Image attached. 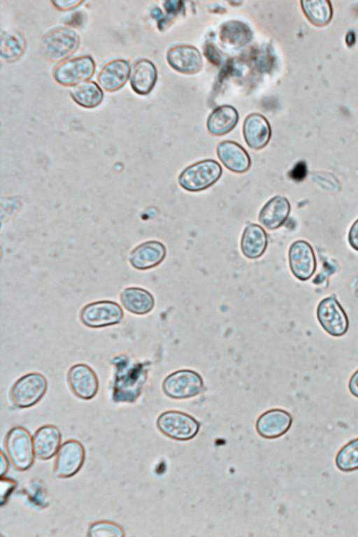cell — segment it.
I'll use <instances>...</instances> for the list:
<instances>
[{
	"label": "cell",
	"instance_id": "obj_1",
	"mask_svg": "<svg viewBox=\"0 0 358 537\" xmlns=\"http://www.w3.org/2000/svg\"><path fill=\"white\" fill-rule=\"evenodd\" d=\"M222 168L214 159H204L186 167L180 173L178 182L186 191L196 192L213 185L221 178Z\"/></svg>",
	"mask_w": 358,
	"mask_h": 537
},
{
	"label": "cell",
	"instance_id": "obj_2",
	"mask_svg": "<svg viewBox=\"0 0 358 537\" xmlns=\"http://www.w3.org/2000/svg\"><path fill=\"white\" fill-rule=\"evenodd\" d=\"M79 41V36L72 29L66 27H56L43 36L41 51L48 59L62 62L77 50Z\"/></svg>",
	"mask_w": 358,
	"mask_h": 537
},
{
	"label": "cell",
	"instance_id": "obj_3",
	"mask_svg": "<svg viewBox=\"0 0 358 537\" xmlns=\"http://www.w3.org/2000/svg\"><path fill=\"white\" fill-rule=\"evenodd\" d=\"M47 388L48 382L44 375L37 372L29 373L20 377L13 385L10 399L15 407L29 408L43 398Z\"/></svg>",
	"mask_w": 358,
	"mask_h": 537
},
{
	"label": "cell",
	"instance_id": "obj_4",
	"mask_svg": "<svg viewBox=\"0 0 358 537\" xmlns=\"http://www.w3.org/2000/svg\"><path fill=\"white\" fill-rule=\"evenodd\" d=\"M95 62L88 55L73 57L59 62L54 68L55 80L64 86H74L88 80L95 71Z\"/></svg>",
	"mask_w": 358,
	"mask_h": 537
},
{
	"label": "cell",
	"instance_id": "obj_5",
	"mask_svg": "<svg viewBox=\"0 0 358 537\" xmlns=\"http://www.w3.org/2000/svg\"><path fill=\"white\" fill-rule=\"evenodd\" d=\"M5 448L11 464L16 469L24 471L32 465L34 454L32 438L24 428L15 427L8 431Z\"/></svg>",
	"mask_w": 358,
	"mask_h": 537
},
{
	"label": "cell",
	"instance_id": "obj_6",
	"mask_svg": "<svg viewBox=\"0 0 358 537\" xmlns=\"http://www.w3.org/2000/svg\"><path fill=\"white\" fill-rule=\"evenodd\" d=\"M124 317L121 306L113 301L101 300L86 304L80 311L83 324L93 328H103L119 324Z\"/></svg>",
	"mask_w": 358,
	"mask_h": 537
},
{
	"label": "cell",
	"instance_id": "obj_7",
	"mask_svg": "<svg viewBox=\"0 0 358 537\" xmlns=\"http://www.w3.org/2000/svg\"><path fill=\"white\" fill-rule=\"evenodd\" d=\"M203 387L201 376L189 369H182L169 374L162 383L164 394L176 399L195 396L202 391Z\"/></svg>",
	"mask_w": 358,
	"mask_h": 537
},
{
	"label": "cell",
	"instance_id": "obj_8",
	"mask_svg": "<svg viewBox=\"0 0 358 537\" xmlns=\"http://www.w3.org/2000/svg\"><path fill=\"white\" fill-rule=\"evenodd\" d=\"M316 314L321 327L329 335L340 337L347 333L348 317L335 296L322 299L317 306Z\"/></svg>",
	"mask_w": 358,
	"mask_h": 537
},
{
	"label": "cell",
	"instance_id": "obj_9",
	"mask_svg": "<svg viewBox=\"0 0 358 537\" xmlns=\"http://www.w3.org/2000/svg\"><path fill=\"white\" fill-rule=\"evenodd\" d=\"M157 426L164 435L180 441L191 439L199 429V424L192 416L173 410L162 413L157 420Z\"/></svg>",
	"mask_w": 358,
	"mask_h": 537
},
{
	"label": "cell",
	"instance_id": "obj_10",
	"mask_svg": "<svg viewBox=\"0 0 358 537\" xmlns=\"http://www.w3.org/2000/svg\"><path fill=\"white\" fill-rule=\"evenodd\" d=\"M85 461V450L78 441L69 440L59 448L55 460L54 472L59 478H70L76 474Z\"/></svg>",
	"mask_w": 358,
	"mask_h": 537
},
{
	"label": "cell",
	"instance_id": "obj_11",
	"mask_svg": "<svg viewBox=\"0 0 358 537\" xmlns=\"http://www.w3.org/2000/svg\"><path fill=\"white\" fill-rule=\"evenodd\" d=\"M290 270L298 280L310 279L316 270L317 262L311 245L303 240L292 243L288 251Z\"/></svg>",
	"mask_w": 358,
	"mask_h": 537
},
{
	"label": "cell",
	"instance_id": "obj_12",
	"mask_svg": "<svg viewBox=\"0 0 358 537\" xmlns=\"http://www.w3.org/2000/svg\"><path fill=\"white\" fill-rule=\"evenodd\" d=\"M67 381L72 392L78 398L90 400L99 389V380L94 371L83 363L72 366L67 373Z\"/></svg>",
	"mask_w": 358,
	"mask_h": 537
},
{
	"label": "cell",
	"instance_id": "obj_13",
	"mask_svg": "<svg viewBox=\"0 0 358 537\" xmlns=\"http://www.w3.org/2000/svg\"><path fill=\"white\" fill-rule=\"evenodd\" d=\"M130 69L127 60L122 58L110 59L99 69L96 76L98 83L106 92L118 90L129 78Z\"/></svg>",
	"mask_w": 358,
	"mask_h": 537
},
{
	"label": "cell",
	"instance_id": "obj_14",
	"mask_svg": "<svg viewBox=\"0 0 358 537\" xmlns=\"http://www.w3.org/2000/svg\"><path fill=\"white\" fill-rule=\"evenodd\" d=\"M169 65L184 73H194L201 69L203 64L199 51L194 46L185 44L171 47L166 53Z\"/></svg>",
	"mask_w": 358,
	"mask_h": 537
},
{
	"label": "cell",
	"instance_id": "obj_15",
	"mask_svg": "<svg viewBox=\"0 0 358 537\" xmlns=\"http://www.w3.org/2000/svg\"><path fill=\"white\" fill-rule=\"evenodd\" d=\"M166 255L165 245L157 241H149L135 248L130 253L131 265L138 270H147L161 264Z\"/></svg>",
	"mask_w": 358,
	"mask_h": 537
},
{
	"label": "cell",
	"instance_id": "obj_16",
	"mask_svg": "<svg viewBox=\"0 0 358 537\" xmlns=\"http://www.w3.org/2000/svg\"><path fill=\"white\" fill-rule=\"evenodd\" d=\"M216 151L220 161L231 172L243 173L250 168L251 159L249 154L236 142L222 141L217 145Z\"/></svg>",
	"mask_w": 358,
	"mask_h": 537
},
{
	"label": "cell",
	"instance_id": "obj_17",
	"mask_svg": "<svg viewBox=\"0 0 358 537\" xmlns=\"http://www.w3.org/2000/svg\"><path fill=\"white\" fill-rule=\"evenodd\" d=\"M292 417L281 409H273L263 413L257 420L256 429L264 438H275L284 435L291 427Z\"/></svg>",
	"mask_w": 358,
	"mask_h": 537
},
{
	"label": "cell",
	"instance_id": "obj_18",
	"mask_svg": "<svg viewBox=\"0 0 358 537\" xmlns=\"http://www.w3.org/2000/svg\"><path fill=\"white\" fill-rule=\"evenodd\" d=\"M291 210L288 199L280 195L270 199L261 208L258 214V221L268 230H275L280 227L287 219Z\"/></svg>",
	"mask_w": 358,
	"mask_h": 537
},
{
	"label": "cell",
	"instance_id": "obj_19",
	"mask_svg": "<svg viewBox=\"0 0 358 537\" xmlns=\"http://www.w3.org/2000/svg\"><path fill=\"white\" fill-rule=\"evenodd\" d=\"M243 134L245 143L250 148L260 150L268 143L271 129L268 122L263 115L252 113L244 121Z\"/></svg>",
	"mask_w": 358,
	"mask_h": 537
},
{
	"label": "cell",
	"instance_id": "obj_20",
	"mask_svg": "<svg viewBox=\"0 0 358 537\" xmlns=\"http://www.w3.org/2000/svg\"><path fill=\"white\" fill-rule=\"evenodd\" d=\"M157 79V69L151 61L141 58L133 63L130 69L129 83L136 94H149L153 89Z\"/></svg>",
	"mask_w": 358,
	"mask_h": 537
},
{
	"label": "cell",
	"instance_id": "obj_21",
	"mask_svg": "<svg viewBox=\"0 0 358 537\" xmlns=\"http://www.w3.org/2000/svg\"><path fill=\"white\" fill-rule=\"evenodd\" d=\"M267 245L268 236L266 231L257 224L248 223L241 238L243 255L248 259H257L264 255Z\"/></svg>",
	"mask_w": 358,
	"mask_h": 537
},
{
	"label": "cell",
	"instance_id": "obj_22",
	"mask_svg": "<svg viewBox=\"0 0 358 537\" xmlns=\"http://www.w3.org/2000/svg\"><path fill=\"white\" fill-rule=\"evenodd\" d=\"M32 441L34 454L40 459L47 460L57 452L61 434L56 427L45 425L36 430Z\"/></svg>",
	"mask_w": 358,
	"mask_h": 537
},
{
	"label": "cell",
	"instance_id": "obj_23",
	"mask_svg": "<svg viewBox=\"0 0 358 537\" xmlns=\"http://www.w3.org/2000/svg\"><path fill=\"white\" fill-rule=\"evenodd\" d=\"M120 300L127 311L138 315L149 313L155 306L153 295L147 289L137 287L124 289Z\"/></svg>",
	"mask_w": 358,
	"mask_h": 537
},
{
	"label": "cell",
	"instance_id": "obj_24",
	"mask_svg": "<svg viewBox=\"0 0 358 537\" xmlns=\"http://www.w3.org/2000/svg\"><path fill=\"white\" fill-rule=\"evenodd\" d=\"M238 121L237 110L231 106L224 105L215 108L209 115L207 129L211 134L221 136L231 131Z\"/></svg>",
	"mask_w": 358,
	"mask_h": 537
},
{
	"label": "cell",
	"instance_id": "obj_25",
	"mask_svg": "<svg viewBox=\"0 0 358 537\" xmlns=\"http://www.w3.org/2000/svg\"><path fill=\"white\" fill-rule=\"evenodd\" d=\"M69 93L76 103L85 108L98 106L103 98L101 87L92 80H86L73 86Z\"/></svg>",
	"mask_w": 358,
	"mask_h": 537
},
{
	"label": "cell",
	"instance_id": "obj_26",
	"mask_svg": "<svg viewBox=\"0 0 358 537\" xmlns=\"http://www.w3.org/2000/svg\"><path fill=\"white\" fill-rule=\"evenodd\" d=\"M26 42L21 34L15 31H5L1 34L0 55L7 62L18 59L24 53Z\"/></svg>",
	"mask_w": 358,
	"mask_h": 537
},
{
	"label": "cell",
	"instance_id": "obj_27",
	"mask_svg": "<svg viewBox=\"0 0 358 537\" xmlns=\"http://www.w3.org/2000/svg\"><path fill=\"white\" fill-rule=\"evenodd\" d=\"M302 9L307 17L317 25H324L332 16V7L327 0H303Z\"/></svg>",
	"mask_w": 358,
	"mask_h": 537
},
{
	"label": "cell",
	"instance_id": "obj_28",
	"mask_svg": "<svg viewBox=\"0 0 358 537\" xmlns=\"http://www.w3.org/2000/svg\"><path fill=\"white\" fill-rule=\"evenodd\" d=\"M335 463L344 472L358 470V438L350 441L338 451Z\"/></svg>",
	"mask_w": 358,
	"mask_h": 537
},
{
	"label": "cell",
	"instance_id": "obj_29",
	"mask_svg": "<svg viewBox=\"0 0 358 537\" xmlns=\"http://www.w3.org/2000/svg\"><path fill=\"white\" fill-rule=\"evenodd\" d=\"M244 24L240 22H233L227 24V27L222 33V38L227 43L234 44L236 45L245 44L250 41V32L248 27H244Z\"/></svg>",
	"mask_w": 358,
	"mask_h": 537
},
{
	"label": "cell",
	"instance_id": "obj_30",
	"mask_svg": "<svg viewBox=\"0 0 358 537\" xmlns=\"http://www.w3.org/2000/svg\"><path fill=\"white\" fill-rule=\"evenodd\" d=\"M87 535L92 537H121L124 536V532L117 524L102 521L91 524Z\"/></svg>",
	"mask_w": 358,
	"mask_h": 537
},
{
	"label": "cell",
	"instance_id": "obj_31",
	"mask_svg": "<svg viewBox=\"0 0 358 537\" xmlns=\"http://www.w3.org/2000/svg\"><path fill=\"white\" fill-rule=\"evenodd\" d=\"M1 482L6 486V487H4V486L1 484V503L3 505L10 492L15 489V482L10 479L6 478H4L3 476L1 478Z\"/></svg>",
	"mask_w": 358,
	"mask_h": 537
},
{
	"label": "cell",
	"instance_id": "obj_32",
	"mask_svg": "<svg viewBox=\"0 0 358 537\" xmlns=\"http://www.w3.org/2000/svg\"><path fill=\"white\" fill-rule=\"evenodd\" d=\"M51 3L59 10H67L77 8L83 1L80 0H57L52 1Z\"/></svg>",
	"mask_w": 358,
	"mask_h": 537
},
{
	"label": "cell",
	"instance_id": "obj_33",
	"mask_svg": "<svg viewBox=\"0 0 358 537\" xmlns=\"http://www.w3.org/2000/svg\"><path fill=\"white\" fill-rule=\"evenodd\" d=\"M348 241L351 247L358 251V219L350 227L348 234Z\"/></svg>",
	"mask_w": 358,
	"mask_h": 537
},
{
	"label": "cell",
	"instance_id": "obj_34",
	"mask_svg": "<svg viewBox=\"0 0 358 537\" xmlns=\"http://www.w3.org/2000/svg\"><path fill=\"white\" fill-rule=\"evenodd\" d=\"M348 388L350 392L355 397L358 398V370H357L351 376Z\"/></svg>",
	"mask_w": 358,
	"mask_h": 537
},
{
	"label": "cell",
	"instance_id": "obj_35",
	"mask_svg": "<svg viewBox=\"0 0 358 537\" xmlns=\"http://www.w3.org/2000/svg\"><path fill=\"white\" fill-rule=\"evenodd\" d=\"M295 173H297L296 178L303 179L306 174V164L304 163H299L295 169Z\"/></svg>",
	"mask_w": 358,
	"mask_h": 537
},
{
	"label": "cell",
	"instance_id": "obj_36",
	"mask_svg": "<svg viewBox=\"0 0 358 537\" xmlns=\"http://www.w3.org/2000/svg\"><path fill=\"white\" fill-rule=\"evenodd\" d=\"M8 469V461L3 452H1V477L3 476Z\"/></svg>",
	"mask_w": 358,
	"mask_h": 537
}]
</instances>
